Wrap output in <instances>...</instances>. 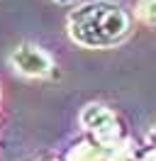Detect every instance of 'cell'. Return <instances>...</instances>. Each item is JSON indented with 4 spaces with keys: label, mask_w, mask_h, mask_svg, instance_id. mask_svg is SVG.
Here are the masks:
<instances>
[{
    "label": "cell",
    "mask_w": 156,
    "mask_h": 161,
    "mask_svg": "<svg viewBox=\"0 0 156 161\" xmlns=\"http://www.w3.org/2000/svg\"><path fill=\"white\" fill-rule=\"evenodd\" d=\"M127 15L115 3L107 0H95L78 8L68 15V34L71 39L88 47V49H103L112 47L127 34Z\"/></svg>",
    "instance_id": "6da1fadb"
},
{
    "label": "cell",
    "mask_w": 156,
    "mask_h": 161,
    "mask_svg": "<svg viewBox=\"0 0 156 161\" xmlns=\"http://www.w3.org/2000/svg\"><path fill=\"white\" fill-rule=\"evenodd\" d=\"M10 64L20 76L27 78H47L54 71V61L47 51L37 44H20L10 54Z\"/></svg>",
    "instance_id": "7a4b0ae2"
},
{
    "label": "cell",
    "mask_w": 156,
    "mask_h": 161,
    "mask_svg": "<svg viewBox=\"0 0 156 161\" xmlns=\"http://www.w3.org/2000/svg\"><path fill=\"white\" fill-rule=\"evenodd\" d=\"M81 125L88 132H93L100 142H110L117 137V120L105 105H95V103L88 105L81 112Z\"/></svg>",
    "instance_id": "3957f363"
},
{
    "label": "cell",
    "mask_w": 156,
    "mask_h": 161,
    "mask_svg": "<svg viewBox=\"0 0 156 161\" xmlns=\"http://www.w3.org/2000/svg\"><path fill=\"white\" fill-rule=\"evenodd\" d=\"M139 15L146 22H156V0H139Z\"/></svg>",
    "instance_id": "277c9868"
},
{
    "label": "cell",
    "mask_w": 156,
    "mask_h": 161,
    "mask_svg": "<svg viewBox=\"0 0 156 161\" xmlns=\"http://www.w3.org/2000/svg\"><path fill=\"white\" fill-rule=\"evenodd\" d=\"M56 3H61V5H68V3H76V0H56Z\"/></svg>",
    "instance_id": "5b68a950"
}]
</instances>
